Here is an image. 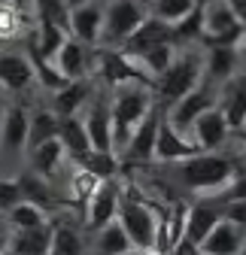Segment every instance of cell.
I'll return each instance as SVG.
<instances>
[{
    "label": "cell",
    "mask_w": 246,
    "mask_h": 255,
    "mask_svg": "<svg viewBox=\"0 0 246 255\" xmlns=\"http://www.w3.org/2000/svg\"><path fill=\"white\" fill-rule=\"evenodd\" d=\"M173 179L182 185V191H189L198 201H216L222 191L240 176L237 161L222 152H198L186 161H176Z\"/></svg>",
    "instance_id": "1"
},
{
    "label": "cell",
    "mask_w": 246,
    "mask_h": 255,
    "mask_svg": "<svg viewBox=\"0 0 246 255\" xmlns=\"http://www.w3.org/2000/svg\"><path fill=\"white\" fill-rule=\"evenodd\" d=\"M155 104H158V94L146 82H131V85L113 88V94H110V119H113L116 155L125 152V146L134 137V131L140 128V122L149 116V110Z\"/></svg>",
    "instance_id": "2"
},
{
    "label": "cell",
    "mask_w": 246,
    "mask_h": 255,
    "mask_svg": "<svg viewBox=\"0 0 246 255\" xmlns=\"http://www.w3.org/2000/svg\"><path fill=\"white\" fill-rule=\"evenodd\" d=\"M116 219L122 222V228H125V234H128L134 249H149V252L158 255V219H161V207L146 201L140 191L125 188Z\"/></svg>",
    "instance_id": "3"
},
{
    "label": "cell",
    "mask_w": 246,
    "mask_h": 255,
    "mask_svg": "<svg viewBox=\"0 0 246 255\" xmlns=\"http://www.w3.org/2000/svg\"><path fill=\"white\" fill-rule=\"evenodd\" d=\"M201 85H204V55L189 49V52H179L176 61L170 64V70L155 82V94L164 107H170Z\"/></svg>",
    "instance_id": "4"
},
{
    "label": "cell",
    "mask_w": 246,
    "mask_h": 255,
    "mask_svg": "<svg viewBox=\"0 0 246 255\" xmlns=\"http://www.w3.org/2000/svg\"><path fill=\"white\" fill-rule=\"evenodd\" d=\"M201 43L210 46H237L246 43V27L231 0H204V37Z\"/></svg>",
    "instance_id": "5"
},
{
    "label": "cell",
    "mask_w": 246,
    "mask_h": 255,
    "mask_svg": "<svg viewBox=\"0 0 246 255\" xmlns=\"http://www.w3.org/2000/svg\"><path fill=\"white\" fill-rule=\"evenodd\" d=\"M146 21V12L137 0H110L104 6V46L107 49H122L125 40Z\"/></svg>",
    "instance_id": "6"
},
{
    "label": "cell",
    "mask_w": 246,
    "mask_h": 255,
    "mask_svg": "<svg viewBox=\"0 0 246 255\" xmlns=\"http://www.w3.org/2000/svg\"><path fill=\"white\" fill-rule=\"evenodd\" d=\"M219 98H222V88H213V85L204 82V85L195 88L192 94H186V98H179L176 104L164 107V119H167V125L173 128L176 134L186 137L189 128L198 122V116H204V113L213 110V107H219Z\"/></svg>",
    "instance_id": "7"
},
{
    "label": "cell",
    "mask_w": 246,
    "mask_h": 255,
    "mask_svg": "<svg viewBox=\"0 0 246 255\" xmlns=\"http://www.w3.org/2000/svg\"><path fill=\"white\" fill-rule=\"evenodd\" d=\"M122 195H125V188L119 185V179H104L98 182V188L91 191V198L85 204V231L95 234L101 231L104 225H110V222L119 216V204H122Z\"/></svg>",
    "instance_id": "8"
},
{
    "label": "cell",
    "mask_w": 246,
    "mask_h": 255,
    "mask_svg": "<svg viewBox=\"0 0 246 255\" xmlns=\"http://www.w3.org/2000/svg\"><path fill=\"white\" fill-rule=\"evenodd\" d=\"M161 119H164V104H155L149 110V116L140 122V128L134 131V137L125 146V152L119 155L122 164H149L152 158H155V140H158Z\"/></svg>",
    "instance_id": "9"
},
{
    "label": "cell",
    "mask_w": 246,
    "mask_h": 255,
    "mask_svg": "<svg viewBox=\"0 0 246 255\" xmlns=\"http://www.w3.org/2000/svg\"><path fill=\"white\" fill-rule=\"evenodd\" d=\"M231 134H234V131L228 128L222 110L213 107V110H207L204 116H198V122L189 128L186 140H189L198 152H219V149L231 140Z\"/></svg>",
    "instance_id": "10"
},
{
    "label": "cell",
    "mask_w": 246,
    "mask_h": 255,
    "mask_svg": "<svg viewBox=\"0 0 246 255\" xmlns=\"http://www.w3.org/2000/svg\"><path fill=\"white\" fill-rule=\"evenodd\" d=\"M82 122L91 140L95 152H113L116 155V143H113V119H110V98L104 101H88V107L82 110Z\"/></svg>",
    "instance_id": "11"
},
{
    "label": "cell",
    "mask_w": 246,
    "mask_h": 255,
    "mask_svg": "<svg viewBox=\"0 0 246 255\" xmlns=\"http://www.w3.org/2000/svg\"><path fill=\"white\" fill-rule=\"evenodd\" d=\"M37 82V70L30 55L21 52H0V88L6 94H21Z\"/></svg>",
    "instance_id": "12"
},
{
    "label": "cell",
    "mask_w": 246,
    "mask_h": 255,
    "mask_svg": "<svg viewBox=\"0 0 246 255\" xmlns=\"http://www.w3.org/2000/svg\"><path fill=\"white\" fill-rule=\"evenodd\" d=\"M67 30L82 46H98L104 40V6L85 3L79 9H70L67 12Z\"/></svg>",
    "instance_id": "13"
},
{
    "label": "cell",
    "mask_w": 246,
    "mask_h": 255,
    "mask_svg": "<svg viewBox=\"0 0 246 255\" xmlns=\"http://www.w3.org/2000/svg\"><path fill=\"white\" fill-rule=\"evenodd\" d=\"M237 46H210L204 55V82L213 88H225L237 73Z\"/></svg>",
    "instance_id": "14"
},
{
    "label": "cell",
    "mask_w": 246,
    "mask_h": 255,
    "mask_svg": "<svg viewBox=\"0 0 246 255\" xmlns=\"http://www.w3.org/2000/svg\"><path fill=\"white\" fill-rule=\"evenodd\" d=\"M222 222V210L213 201H198L189 207V219H186V234H182V243H189L195 249L204 246V240L210 237V231Z\"/></svg>",
    "instance_id": "15"
},
{
    "label": "cell",
    "mask_w": 246,
    "mask_h": 255,
    "mask_svg": "<svg viewBox=\"0 0 246 255\" xmlns=\"http://www.w3.org/2000/svg\"><path fill=\"white\" fill-rule=\"evenodd\" d=\"M164 43H176L173 27L164 24V21H158L155 15H146V21L125 40L122 52H125V55H143V52L155 49V46H164Z\"/></svg>",
    "instance_id": "16"
},
{
    "label": "cell",
    "mask_w": 246,
    "mask_h": 255,
    "mask_svg": "<svg viewBox=\"0 0 246 255\" xmlns=\"http://www.w3.org/2000/svg\"><path fill=\"white\" fill-rule=\"evenodd\" d=\"M0 149L6 155H27V110L6 107L0 116Z\"/></svg>",
    "instance_id": "17"
},
{
    "label": "cell",
    "mask_w": 246,
    "mask_h": 255,
    "mask_svg": "<svg viewBox=\"0 0 246 255\" xmlns=\"http://www.w3.org/2000/svg\"><path fill=\"white\" fill-rule=\"evenodd\" d=\"M64 161H67V149H64V143H61L58 137L55 140H46L43 146H37V149L27 152V170H34L37 176L49 179L52 185H55L58 170L64 167Z\"/></svg>",
    "instance_id": "18"
},
{
    "label": "cell",
    "mask_w": 246,
    "mask_h": 255,
    "mask_svg": "<svg viewBox=\"0 0 246 255\" xmlns=\"http://www.w3.org/2000/svg\"><path fill=\"white\" fill-rule=\"evenodd\" d=\"M198 155V149L182 137L176 134L173 128L167 125V119H161V128H158V140H155V164H176V161H186V158Z\"/></svg>",
    "instance_id": "19"
},
{
    "label": "cell",
    "mask_w": 246,
    "mask_h": 255,
    "mask_svg": "<svg viewBox=\"0 0 246 255\" xmlns=\"http://www.w3.org/2000/svg\"><path fill=\"white\" fill-rule=\"evenodd\" d=\"M91 101V82L79 79V82H67L64 88H58L52 94V113L58 119H70V116H82V110Z\"/></svg>",
    "instance_id": "20"
},
{
    "label": "cell",
    "mask_w": 246,
    "mask_h": 255,
    "mask_svg": "<svg viewBox=\"0 0 246 255\" xmlns=\"http://www.w3.org/2000/svg\"><path fill=\"white\" fill-rule=\"evenodd\" d=\"M243 243H246V231L237 228L234 222L222 219L219 225L210 231V237L204 240L201 252H207V255H237L243 249Z\"/></svg>",
    "instance_id": "21"
},
{
    "label": "cell",
    "mask_w": 246,
    "mask_h": 255,
    "mask_svg": "<svg viewBox=\"0 0 246 255\" xmlns=\"http://www.w3.org/2000/svg\"><path fill=\"white\" fill-rule=\"evenodd\" d=\"M128 249H134V246L119 219H113L101 231L88 234V255H125Z\"/></svg>",
    "instance_id": "22"
},
{
    "label": "cell",
    "mask_w": 246,
    "mask_h": 255,
    "mask_svg": "<svg viewBox=\"0 0 246 255\" xmlns=\"http://www.w3.org/2000/svg\"><path fill=\"white\" fill-rule=\"evenodd\" d=\"M55 67L58 73L64 76L67 82H79V79H88V52L79 40L67 37V43L61 46V52L55 55Z\"/></svg>",
    "instance_id": "23"
},
{
    "label": "cell",
    "mask_w": 246,
    "mask_h": 255,
    "mask_svg": "<svg viewBox=\"0 0 246 255\" xmlns=\"http://www.w3.org/2000/svg\"><path fill=\"white\" fill-rule=\"evenodd\" d=\"M58 140L64 143L70 161H79V158H85V155L91 152V140H88V131H85L82 116L61 119V122H58Z\"/></svg>",
    "instance_id": "24"
},
{
    "label": "cell",
    "mask_w": 246,
    "mask_h": 255,
    "mask_svg": "<svg viewBox=\"0 0 246 255\" xmlns=\"http://www.w3.org/2000/svg\"><path fill=\"white\" fill-rule=\"evenodd\" d=\"M52 252L55 255H88V231L70 222H52Z\"/></svg>",
    "instance_id": "25"
},
{
    "label": "cell",
    "mask_w": 246,
    "mask_h": 255,
    "mask_svg": "<svg viewBox=\"0 0 246 255\" xmlns=\"http://www.w3.org/2000/svg\"><path fill=\"white\" fill-rule=\"evenodd\" d=\"M58 116L52 113V107H37V110H27V152L43 146L46 140L58 137Z\"/></svg>",
    "instance_id": "26"
},
{
    "label": "cell",
    "mask_w": 246,
    "mask_h": 255,
    "mask_svg": "<svg viewBox=\"0 0 246 255\" xmlns=\"http://www.w3.org/2000/svg\"><path fill=\"white\" fill-rule=\"evenodd\" d=\"M6 228L9 231H34V228H49L52 225V213L30 204V201H21L18 207H12L6 216Z\"/></svg>",
    "instance_id": "27"
},
{
    "label": "cell",
    "mask_w": 246,
    "mask_h": 255,
    "mask_svg": "<svg viewBox=\"0 0 246 255\" xmlns=\"http://www.w3.org/2000/svg\"><path fill=\"white\" fill-rule=\"evenodd\" d=\"M12 255H49L52 252V225L34 231H9Z\"/></svg>",
    "instance_id": "28"
},
{
    "label": "cell",
    "mask_w": 246,
    "mask_h": 255,
    "mask_svg": "<svg viewBox=\"0 0 246 255\" xmlns=\"http://www.w3.org/2000/svg\"><path fill=\"white\" fill-rule=\"evenodd\" d=\"M219 110L228 122V128L234 134L246 131V85H225L222 98H219Z\"/></svg>",
    "instance_id": "29"
},
{
    "label": "cell",
    "mask_w": 246,
    "mask_h": 255,
    "mask_svg": "<svg viewBox=\"0 0 246 255\" xmlns=\"http://www.w3.org/2000/svg\"><path fill=\"white\" fill-rule=\"evenodd\" d=\"M67 37H70V34H67V27H64V24H55V21H40L30 52L55 64V55L61 52V46L67 43Z\"/></svg>",
    "instance_id": "30"
},
{
    "label": "cell",
    "mask_w": 246,
    "mask_h": 255,
    "mask_svg": "<svg viewBox=\"0 0 246 255\" xmlns=\"http://www.w3.org/2000/svg\"><path fill=\"white\" fill-rule=\"evenodd\" d=\"M18 182H21V191H24V201H30V204H37V207H43V210H55L58 207V195H55V185L49 182V179H43V176H37L34 170H24L21 176H18Z\"/></svg>",
    "instance_id": "31"
},
{
    "label": "cell",
    "mask_w": 246,
    "mask_h": 255,
    "mask_svg": "<svg viewBox=\"0 0 246 255\" xmlns=\"http://www.w3.org/2000/svg\"><path fill=\"white\" fill-rule=\"evenodd\" d=\"M73 164L104 182V179H116L122 161H119V155H113V152H95V149H91L85 158H79V161H73Z\"/></svg>",
    "instance_id": "32"
},
{
    "label": "cell",
    "mask_w": 246,
    "mask_h": 255,
    "mask_svg": "<svg viewBox=\"0 0 246 255\" xmlns=\"http://www.w3.org/2000/svg\"><path fill=\"white\" fill-rule=\"evenodd\" d=\"M195 6H198V0H152V15L170 27H176Z\"/></svg>",
    "instance_id": "33"
},
{
    "label": "cell",
    "mask_w": 246,
    "mask_h": 255,
    "mask_svg": "<svg viewBox=\"0 0 246 255\" xmlns=\"http://www.w3.org/2000/svg\"><path fill=\"white\" fill-rule=\"evenodd\" d=\"M24 201V191H21V182L18 176H0V213H9L12 207H18Z\"/></svg>",
    "instance_id": "34"
},
{
    "label": "cell",
    "mask_w": 246,
    "mask_h": 255,
    "mask_svg": "<svg viewBox=\"0 0 246 255\" xmlns=\"http://www.w3.org/2000/svg\"><path fill=\"white\" fill-rule=\"evenodd\" d=\"M219 210H222V219L234 222L237 228L246 231V201H225V204H219Z\"/></svg>",
    "instance_id": "35"
},
{
    "label": "cell",
    "mask_w": 246,
    "mask_h": 255,
    "mask_svg": "<svg viewBox=\"0 0 246 255\" xmlns=\"http://www.w3.org/2000/svg\"><path fill=\"white\" fill-rule=\"evenodd\" d=\"M18 21H21V15H18L15 9H9L6 3H0V40H6V37L15 34V30H18Z\"/></svg>",
    "instance_id": "36"
},
{
    "label": "cell",
    "mask_w": 246,
    "mask_h": 255,
    "mask_svg": "<svg viewBox=\"0 0 246 255\" xmlns=\"http://www.w3.org/2000/svg\"><path fill=\"white\" fill-rule=\"evenodd\" d=\"M225 201H246V173H240L213 204H225Z\"/></svg>",
    "instance_id": "37"
},
{
    "label": "cell",
    "mask_w": 246,
    "mask_h": 255,
    "mask_svg": "<svg viewBox=\"0 0 246 255\" xmlns=\"http://www.w3.org/2000/svg\"><path fill=\"white\" fill-rule=\"evenodd\" d=\"M0 3H6V6H9V9H15L18 15H21V12H27V9H30V12H37L34 0H0Z\"/></svg>",
    "instance_id": "38"
},
{
    "label": "cell",
    "mask_w": 246,
    "mask_h": 255,
    "mask_svg": "<svg viewBox=\"0 0 246 255\" xmlns=\"http://www.w3.org/2000/svg\"><path fill=\"white\" fill-rule=\"evenodd\" d=\"M6 252H9V228L0 225V255H6Z\"/></svg>",
    "instance_id": "39"
},
{
    "label": "cell",
    "mask_w": 246,
    "mask_h": 255,
    "mask_svg": "<svg viewBox=\"0 0 246 255\" xmlns=\"http://www.w3.org/2000/svg\"><path fill=\"white\" fill-rule=\"evenodd\" d=\"M231 3H234V9H237V15H240L243 27H246V0H231Z\"/></svg>",
    "instance_id": "40"
},
{
    "label": "cell",
    "mask_w": 246,
    "mask_h": 255,
    "mask_svg": "<svg viewBox=\"0 0 246 255\" xmlns=\"http://www.w3.org/2000/svg\"><path fill=\"white\" fill-rule=\"evenodd\" d=\"M61 3H64V6H67V12H70V9H79V6L91 3V0H61Z\"/></svg>",
    "instance_id": "41"
},
{
    "label": "cell",
    "mask_w": 246,
    "mask_h": 255,
    "mask_svg": "<svg viewBox=\"0 0 246 255\" xmlns=\"http://www.w3.org/2000/svg\"><path fill=\"white\" fill-rule=\"evenodd\" d=\"M6 107H9V104H6V91H3V88H0V116H3V113H6Z\"/></svg>",
    "instance_id": "42"
},
{
    "label": "cell",
    "mask_w": 246,
    "mask_h": 255,
    "mask_svg": "<svg viewBox=\"0 0 246 255\" xmlns=\"http://www.w3.org/2000/svg\"><path fill=\"white\" fill-rule=\"evenodd\" d=\"M125 255H155V252H149V249H128Z\"/></svg>",
    "instance_id": "43"
},
{
    "label": "cell",
    "mask_w": 246,
    "mask_h": 255,
    "mask_svg": "<svg viewBox=\"0 0 246 255\" xmlns=\"http://www.w3.org/2000/svg\"><path fill=\"white\" fill-rule=\"evenodd\" d=\"M240 134H243V152H246V131H240Z\"/></svg>",
    "instance_id": "44"
},
{
    "label": "cell",
    "mask_w": 246,
    "mask_h": 255,
    "mask_svg": "<svg viewBox=\"0 0 246 255\" xmlns=\"http://www.w3.org/2000/svg\"><path fill=\"white\" fill-rule=\"evenodd\" d=\"M237 255H246V243H243V249H240V252H237Z\"/></svg>",
    "instance_id": "45"
},
{
    "label": "cell",
    "mask_w": 246,
    "mask_h": 255,
    "mask_svg": "<svg viewBox=\"0 0 246 255\" xmlns=\"http://www.w3.org/2000/svg\"><path fill=\"white\" fill-rule=\"evenodd\" d=\"M0 52H3V40H0Z\"/></svg>",
    "instance_id": "46"
},
{
    "label": "cell",
    "mask_w": 246,
    "mask_h": 255,
    "mask_svg": "<svg viewBox=\"0 0 246 255\" xmlns=\"http://www.w3.org/2000/svg\"><path fill=\"white\" fill-rule=\"evenodd\" d=\"M198 255H207V252H198Z\"/></svg>",
    "instance_id": "47"
},
{
    "label": "cell",
    "mask_w": 246,
    "mask_h": 255,
    "mask_svg": "<svg viewBox=\"0 0 246 255\" xmlns=\"http://www.w3.org/2000/svg\"><path fill=\"white\" fill-rule=\"evenodd\" d=\"M6 255H12V252H6Z\"/></svg>",
    "instance_id": "48"
},
{
    "label": "cell",
    "mask_w": 246,
    "mask_h": 255,
    "mask_svg": "<svg viewBox=\"0 0 246 255\" xmlns=\"http://www.w3.org/2000/svg\"><path fill=\"white\" fill-rule=\"evenodd\" d=\"M49 255H55V252H49Z\"/></svg>",
    "instance_id": "49"
}]
</instances>
